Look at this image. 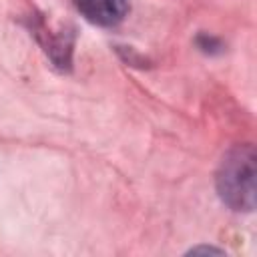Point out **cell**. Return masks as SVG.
Instances as JSON below:
<instances>
[{
    "mask_svg": "<svg viewBox=\"0 0 257 257\" xmlns=\"http://www.w3.org/2000/svg\"><path fill=\"white\" fill-rule=\"evenodd\" d=\"M255 149L253 145H235L223 157L217 171V193L233 211L255 209Z\"/></svg>",
    "mask_w": 257,
    "mask_h": 257,
    "instance_id": "6da1fadb",
    "label": "cell"
},
{
    "mask_svg": "<svg viewBox=\"0 0 257 257\" xmlns=\"http://www.w3.org/2000/svg\"><path fill=\"white\" fill-rule=\"evenodd\" d=\"M74 6L96 26H116L128 14V0H74Z\"/></svg>",
    "mask_w": 257,
    "mask_h": 257,
    "instance_id": "7a4b0ae2",
    "label": "cell"
},
{
    "mask_svg": "<svg viewBox=\"0 0 257 257\" xmlns=\"http://www.w3.org/2000/svg\"><path fill=\"white\" fill-rule=\"evenodd\" d=\"M199 251H209V253H223L221 249H213V247H195V249H191V253H199Z\"/></svg>",
    "mask_w": 257,
    "mask_h": 257,
    "instance_id": "277c9868",
    "label": "cell"
},
{
    "mask_svg": "<svg viewBox=\"0 0 257 257\" xmlns=\"http://www.w3.org/2000/svg\"><path fill=\"white\" fill-rule=\"evenodd\" d=\"M36 36L40 40V44L44 46V50L48 52V56L52 58V62L60 68L70 66V52H72V32L58 28L52 30L50 26H46V22H40L36 26Z\"/></svg>",
    "mask_w": 257,
    "mask_h": 257,
    "instance_id": "3957f363",
    "label": "cell"
}]
</instances>
